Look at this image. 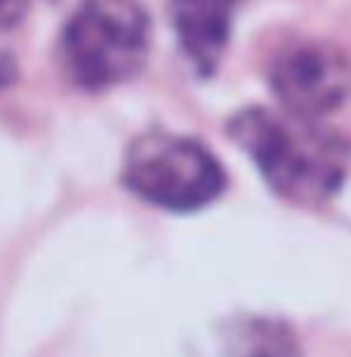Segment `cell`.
<instances>
[{"mask_svg": "<svg viewBox=\"0 0 351 357\" xmlns=\"http://www.w3.org/2000/svg\"><path fill=\"white\" fill-rule=\"evenodd\" d=\"M229 135L279 197L301 207L327 204L351 167V144L339 132L283 107H245L229 119Z\"/></svg>", "mask_w": 351, "mask_h": 357, "instance_id": "1", "label": "cell"}, {"mask_svg": "<svg viewBox=\"0 0 351 357\" xmlns=\"http://www.w3.org/2000/svg\"><path fill=\"white\" fill-rule=\"evenodd\" d=\"M151 22L138 0H82L63 29L66 75L85 91L123 85L148 60Z\"/></svg>", "mask_w": 351, "mask_h": 357, "instance_id": "2", "label": "cell"}, {"mask_svg": "<svg viewBox=\"0 0 351 357\" xmlns=\"http://www.w3.org/2000/svg\"><path fill=\"white\" fill-rule=\"evenodd\" d=\"M123 182L148 204L188 213L207 207L223 195L226 173L220 160L195 138L148 132L138 135L126 151Z\"/></svg>", "mask_w": 351, "mask_h": 357, "instance_id": "3", "label": "cell"}, {"mask_svg": "<svg viewBox=\"0 0 351 357\" xmlns=\"http://www.w3.org/2000/svg\"><path fill=\"white\" fill-rule=\"evenodd\" d=\"M264 75L279 107L308 119L339 110L351 94V63L336 44L285 35L270 47Z\"/></svg>", "mask_w": 351, "mask_h": 357, "instance_id": "4", "label": "cell"}, {"mask_svg": "<svg viewBox=\"0 0 351 357\" xmlns=\"http://www.w3.org/2000/svg\"><path fill=\"white\" fill-rule=\"evenodd\" d=\"M239 0H170V19L185 60L197 75H214L232 38Z\"/></svg>", "mask_w": 351, "mask_h": 357, "instance_id": "5", "label": "cell"}, {"mask_svg": "<svg viewBox=\"0 0 351 357\" xmlns=\"http://www.w3.org/2000/svg\"><path fill=\"white\" fill-rule=\"evenodd\" d=\"M25 6H29V0H0V29L16 22L25 13Z\"/></svg>", "mask_w": 351, "mask_h": 357, "instance_id": "6", "label": "cell"}, {"mask_svg": "<svg viewBox=\"0 0 351 357\" xmlns=\"http://www.w3.org/2000/svg\"><path fill=\"white\" fill-rule=\"evenodd\" d=\"M10 73H13V66H10V60H6L3 54H0V85H3L6 79H10Z\"/></svg>", "mask_w": 351, "mask_h": 357, "instance_id": "7", "label": "cell"}]
</instances>
